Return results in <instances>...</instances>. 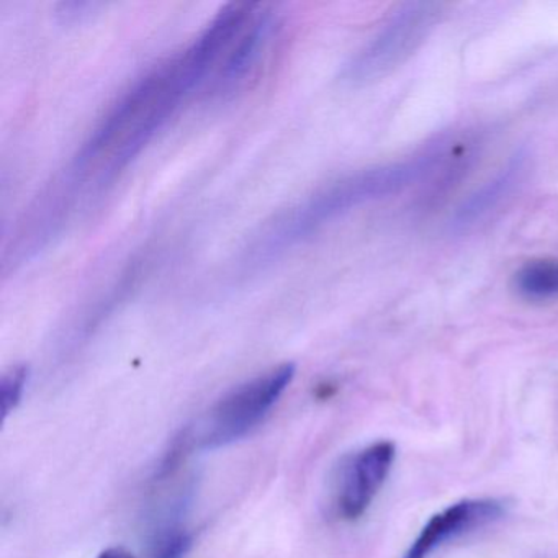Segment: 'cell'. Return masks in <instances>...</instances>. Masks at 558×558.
I'll return each instance as SVG.
<instances>
[{"instance_id":"cell-1","label":"cell","mask_w":558,"mask_h":558,"mask_svg":"<svg viewBox=\"0 0 558 558\" xmlns=\"http://www.w3.org/2000/svg\"><path fill=\"white\" fill-rule=\"evenodd\" d=\"M233 38V22L217 15L191 47L130 86L90 133L60 187L48 194L61 215L77 192L102 191L116 181L182 104L195 90L207 89Z\"/></svg>"},{"instance_id":"cell-2","label":"cell","mask_w":558,"mask_h":558,"mask_svg":"<svg viewBox=\"0 0 558 558\" xmlns=\"http://www.w3.org/2000/svg\"><path fill=\"white\" fill-rule=\"evenodd\" d=\"M447 159L449 151L440 146L404 161L354 172L319 189L263 228L251 244V260L274 259L331 221L433 179L446 166Z\"/></svg>"},{"instance_id":"cell-3","label":"cell","mask_w":558,"mask_h":558,"mask_svg":"<svg viewBox=\"0 0 558 558\" xmlns=\"http://www.w3.org/2000/svg\"><path fill=\"white\" fill-rule=\"evenodd\" d=\"M444 9L440 2L426 0L401 4L342 68L341 83L368 86L403 66L433 34Z\"/></svg>"},{"instance_id":"cell-4","label":"cell","mask_w":558,"mask_h":558,"mask_svg":"<svg viewBox=\"0 0 558 558\" xmlns=\"http://www.w3.org/2000/svg\"><path fill=\"white\" fill-rule=\"evenodd\" d=\"M293 377L295 365L282 364L234 388L202 421L198 446L220 449L250 434L276 407Z\"/></svg>"},{"instance_id":"cell-5","label":"cell","mask_w":558,"mask_h":558,"mask_svg":"<svg viewBox=\"0 0 558 558\" xmlns=\"http://www.w3.org/2000/svg\"><path fill=\"white\" fill-rule=\"evenodd\" d=\"M397 447L380 440L345 460L336 483V508L345 521L362 518L387 482Z\"/></svg>"},{"instance_id":"cell-6","label":"cell","mask_w":558,"mask_h":558,"mask_svg":"<svg viewBox=\"0 0 558 558\" xmlns=\"http://www.w3.org/2000/svg\"><path fill=\"white\" fill-rule=\"evenodd\" d=\"M259 8L260 5H257L250 24L234 41L214 80L205 89L210 96L225 97L236 93L259 68L277 28L274 15L264 8L259 11Z\"/></svg>"},{"instance_id":"cell-7","label":"cell","mask_w":558,"mask_h":558,"mask_svg":"<svg viewBox=\"0 0 558 558\" xmlns=\"http://www.w3.org/2000/svg\"><path fill=\"white\" fill-rule=\"evenodd\" d=\"M502 514L505 505L498 499H463L453 502L426 522L403 558H427L446 542L498 521Z\"/></svg>"},{"instance_id":"cell-8","label":"cell","mask_w":558,"mask_h":558,"mask_svg":"<svg viewBox=\"0 0 558 558\" xmlns=\"http://www.w3.org/2000/svg\"><path fill=\"white\" fill-rule=\"evenodd\" d=\"M525 172H527V156L519 153L506 162L505 168L499 169L489 181L476 189L457 207L450 217L449 230L452 233H463L486 220L518 191L519 185L524 181Z\"/></svg>"},{"instance_id":"cell-9","label":"cell","mask_w":558,"mask_h":558,"mask_svg":"<svg viewBox=\"0 0 558 558\" xmlns=\"http://www.w3.org/2000/svg\"><path fill=\"white\" fill-rule=\"evenodd\" d=\"M512 289L529 302L558 299V260L534 259L525 263L512 277Z\"/></svg>"},{"instance_id":"cell-10","label":"cell","mask_w":558,"mask_h":558,"mask_svg":"<svg viewBox=\"0 0 558 558\" xmlns=\"http://www.w3.org/2000/svg\"><path fill=\"white\" fill-rule=\"evenodd\" d=\"M28 371L25 365H15L2 375L0 381V403H2V417L8 420L9 414L21 403L27 385Z\"/></svg>"},{"instance_id":"cell-11","label":"cell","mask_w":558,"mask_h":558,"mask_svg":"<svg viewBox=\"0 0 558 558\" xmlns=\"http://www.w3.org/2000/svg\"><path fill=\"white\" fill-rule=\"evenodd\" d=\"M191 545L192 538L187 532L172 531L155 545L151 558H184Z\"/></svg>"},{"instance_id":"cell-12","label":"cell","mask_w":558,"mask_h":558,"mask_svg":"<svg viewBox=\"0 0 558 558\" xmlns=\"http://www.w3.org/2000/svg\"><path fill=\"white\" fill-rule=\"evenodd\" d=\"M99 558H133L129 551L123 550V548H109V550L104 551Z\"/></svg>"}]
</instances>
